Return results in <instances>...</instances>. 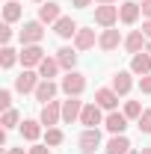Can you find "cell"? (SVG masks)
<instances>
[{"mask_svg":"<svg viewBox=\"0 0 151 154\" xmlns=\"http://www.w3.org/2000/svg\"><path fill=\"white\" fill-rule=\"evenodd\" d=\"M116 21H119V9H116L113 3H104V6L95 9V24H101V27H113Z\"/></svg>","mask_w":151,"mask_h":154,"instance_id":"4","label":"cell"},{"mask_svg":"<svg viewBox=\"0 0 151 154\" xmlns=\"http://www.w3.org/2000/svg\"><path fill=\"white\" fill-rule=\"evenodd\" d=\"M6 154H24V148H9Z\"/></svg>","mask_w":151,"mask_h":154,"instance_id":"38","label":"cell"},{"mask_svg":"<svg viewBox=\"0 0 151 154\" xmlns=\"http://www.w3.org/2000/svg\"><path fill=\"white\" fill-rule=\"evenodd\" d=\"M89 3H92V0H74V6H77V9H86Z\"/></svg>","mask_w":151,"mask_h":154,"instance_id":"37","label":"cell"},{"mask_svg":"<svg viewBox=\"0 0 151 154\" xmlns=\"http://www.w3.org/2000/svg\"><path fill=\"white\" fill-rule=\"evenodd\" d=\"M0 125H3V131L15 128V125H18V110H6V113H3V122H0Z\"/></svg>","mask_w":151,"mask_h":154,"instance_id":"29","label":"cell"},{"mask_svg":"<svg viewBox=\"0 0 151 154\" xmlns=\"http://www.w3.org/2000/svg\"><path fill=\"white\" fill-rule=\"evenodd\" d=\"M125 128H128V116L125 113H110L107 116V131H110V134L113 136H119V134H125Z\"/></svg>","mask_w":151,"mask_h":154,"instance_id":"14","label":"cell"},{"mask_svg":"<svg viewBox=\"0 0 151 154\" xmlns=\"http://www.w3.org/2000/svg\"><path fill=\"white\" fill-rule=\"evenodd\" d=\"M59 18H62V15H59V3L45 0V3L39 6V21H42V24H57Z\"/></svg>","mask_w":151,"mask_h":154,"instance_id":"7","label":"cell"},{"mask_svg":"<svg viewBox=\"0 0 151 154\" xmlns=\"http://www.w3.org/2000/svg\"><path fill=\"white\" fill-rule=\"evenodd\" d=\"M54 30H57V36H59V38H71V36H77V30H80V27H77L71 18H65V15H62V18L54 24Z\"/></svg>","mask_w":151,"mask_h":154,"instance_id":"17","label":"cell"},{"mask_svg":"<svg viewBox=\"0 0 151 154\" xmlns=\"http://www.w3.org/2000/svg\"><path fill=\"white\" fill-rule=\"evenodd\" d=\"M145 51H148V54H151V42H148V48H145Z\"/></svg>","mask_w":151,"mask_h":154,"instance_id":"41","label":"cell"},{"mask_svg":"<svg viewBox=\"0 0 151 154\" xmlns=\"http://www.w3.org/2000/svg\"><path fill=\"white\" fill-rule=\"evenodd\" d=\"M139 89H142L145 95H151V74H145L142 80H139Z\"/></svg>","mask_w":151,"mask_h":154,"instance_id":"33","label":"cell"},{"mask_svg":"<svg viewBox=\"0 0 151 154\" xmlns=\"http://www.w3.org/2000/svg\"><path fill=\"white\" fill-rule=\"evenodd\" d=\"M0 107H3V110H12V92H9V89L0 92Z\"/></svg>","mask_w":151,"mask_h":154,"instance_id":"31","label":"cell"},{"mask_svg":"<svg viewBox=\"0 0 151 154\" xmlns=\"http://www.w3.org/2000/svg\"><path fill=\"white\" fill-rule=\"evenodd\" d=\"M3 18H6V24L18 21V18H21V3H15V0H9V3L3 6Z\"/></svg>","mask_w":151,"mask_h":154,"instance_id":"25","label":"cell"},{"mask_svg":"<svg viewBox=\"0 0 151 154\" xmlns=\"http://www.w3.org/2000/svg\"><path fill=\"white\" fill-rule=\"evenodd\" d=\"M57 83H54V80H42V83H39L36 86V101H45V104H51V101H54V95H57Z\"/></svg>","mask_w":151,"mask_h":154,"instance_id":"15","label":"cell"},{"mask_svg":"<svg viewBox=\"0 0 151 154\" xmlns=\"http://www.w3.org/2000/svg\"><path fill=\"white\" fill-rule=\"evenodd\" d=\"M57 62L65 68V71H74V65H77V51H71V48H59V51H57Z\"/></svg>","mask_w":151,"mask_h":154,"instance_id":"18","label":"cell"},{"mask_svg":"<svg viewBox=\"0 0 151 154\" xmlns=\"http://www.w3.org/2000/svg\"><path fill=\"white\" fill-rule=\"evenodd\" d=\"M142 33H145V38H151V18L142 24Z\"/></svg>","mask_w":151,"mask_h":154,"instance_id":"36","label":"cell"},{"mask_svg":"<svg viewBox=\"0 0 151 154\" xmlns=\"http://www.w3.org/2000/svg\"><path fill=\"white\" fill-rule=\"evenodd\" d=\"M139 3H133V0H128V3H122L119 6V21L122 24H136V18H139Z\"/></svg>","mask_w":151,"mask_h":154,"instance_id":"9","label":"cell"},{"mask_svg":"<svg viewBox=\"0 0 151 154\" xmlns=\"http://www.w3.org/2000/svg\"><path fill=\"white\" fill-rule=\"evenodd\" d=\"M131 74H128V71H119V74L113 77V92L116 95H128V92H131Z\"/></svg>","mask_w":151,"mask_h":154,"instance_id":"23","label":"cell"},{"mask_svg":"<svg viewBox=\"0 0 151 154\" xmlns=\"http://www.w3.org/2000/svg\"><path fill=\"white\" fill-rule=\"evenodd\" d=\"M98 3H101V6H104V3H116V0H98Z\"/></svg>","mask_w":151,"mask_h":154,"instance_id":"39","label":"cell"},{"mask_svg":"<svg viewBox=\"0 0 151 154\" xmlns=\"http://www.w3.org/2000/svg\"><path fill=\"white\" fill-rule=\"evenodd\" d=\"M128 151H131V142H128V136H125V134L113 136V139L107 142V154H128Z\"/></svg>","mask_w":151,"mask_h":154,"instance_id":"20","label":"cell"},{"mask_svg":"<svg viewBox=\"0 0 151 154\" xmlns=\"http://www.w3.org/2000/svg\"><path fill=\"white\" fill-rule=\"evenodd\" d=\"M95 45V30H77L74 36V51H89Z\"/></svg>","mask_w":151,"mask_h":154,"instance_id":"21","label":"cell"},{"mask_svg":"<svg viewBox=\"0 0 151 154\" xmlns=\"http://www.w3.org/2000/svg\"><path fill=\"white\" fill-rule=\"evenodd\" d=\"M42 122H24L21 125V134H24V139H30V142H36L39 134H42V128H39Z\"/></svg>","mask_w":151,"mask_h":154,"instance_id":"24","label":"cell"},{"mask_svg":"<svg viewBox=\"0 0 151 154\" xmlns=\"http://www.w3.org/2000/svg\"><path fill=\"white\" fill-rule=\"evenodd\" d=\"M139 154H151V148H142V151H139Z\"/></svg>","mask_w":151,"mask_h":154,"instance_id":"40","label":"cell"},{"mask_svg":"<svg viewBox=\"0 0 151 154\" xmlns=\"http://www.w3.org/2000/svg\"><path fill=\"white\" fill-rule=\"evenodd\" d=\"M95 104H98L101 110H110V113H113L116 107H119V95H116L113 89H98V92H95Z\"/></svg>","mask_w":151,"mask_h":154,"instance_id":"8","label":"cell"},{"mask_svg":"<svg viewBox=\"0 0 151 154\" xmlns=\"http://www.w3.org/2000/svg\"><path fill=\"white\" fill-rule=\"evenodd\" d=\"M27 154H48V145H33Z\"/></svg>","mask_w":151,"mask_h":154,"instance_id":"35","label":"cell"},{"mask_svg":"<svg viewBox=\"0 0 151 154\" xmlns=\"http://www.w3.org/2000/svg\"><path fill=\"white\" fill-rule=\"evenodd\" d=\"M42 59H45V51L39 45H24V51H21V62L24 65H39Z\"/></svg>","mask_w":151,"mask_h":154,"instance_id":"13","label":"cell"},{"mask_svg":"<svg viewBox=\"0 0 151 154\" xmlns=\"http://www.w3.org/2000/svg\"><path fill=\"white\" fill-rule=\"evenodd\" d=\"M45 38V30H42V21H27L24 30H21V42L24 45H39Z\"/></svg>","mask_w":151,"mask_h":154,"instance_id":"2","label":"cell"},{"mask_svg":"<svg viewBox=\"0 0 151 154\" xmlns=\"http://www.w3.org/2000/svg\"><path fill=\"white\" fill-rule=\"evenodd\" d=\"M98 45H101V51H116V48L122 45V33L113 30V27H107V30L101 33V38H98Z\"/></svg>","mask_w":151,"mask_h":154,"instance_id":"10","label":"cell"},{"mask_svg":"<svg viewBox=\"0 0 151 154\" xmlns=\"http://www.w3.org/2000/svg\"><path fill=\"white\" fill-rule=\"evenodd\" d=\"M125 116H128V119H139V116H142V104H139V101H128V104H125Z\"/></svg>","mask_w":151,"mask_h":154,"instance_id":"27","label":"cell"},{"mask_svg":"<svg viewBox=\"0 0 151 154\" xmlns=\"http://www.w3.org/2000/svg\"><path fill=\"white\" fill-rule=\"evenodd\" d=\"M59 119H62V104H59V101H51V104H45V107H42V119H39L42 125L54 128Z\"/></svg>","mask_w":151,"mask_h":154,"instance_id":"5","label":"cell"},{"mask_svg":"<svg viewBox=\"0 0 151 154\" xmlns=\"http://www.w3.org/2000/svg\"><path fill=\"white\" fill-rule=\"evenodd\" d=\"M131 71L133 74H151V54L145 51V54H133V59H131Z\"/></svg>","mask_w":151,"mask_h":154,"instance_id":"11","label":"cell"},{"mask_svg":"<svg viewBox=\"0 0 151 154\" xmlns=\"http://www.w3.org/2000/svg\"><path fill=\"white\" fill-rule=\"evenodd\" d=\"M139 131L142 134H151V110H142V116H139Z\"/></svg>","mask_w":151,"mask_h":154,"instance_id":"30","label":"cell"},{"mask_svg":"<svg viewBox=\"0 0 151 154\" xmlns=\"http://www.w3.org/2000/svg\"><path fill=\"white\" fill-rule=\"evenodd\" d=\"M80 113H83V104L77 101V98H68V101H62V122H74V119H80Z\"/></svg>","mask_w":151,"mask_h":154,"instance_id":"12","label":"cell"},{"mask_svg":"<svg viewBox=\"0 0 151 154\" xmlns=\"http://www.w3.org/2000/svg\"><path fill=\"white\" fill-rule=\"evenodd\" d=\"M62 139H65V136H62L59 128H48V134H45V142H48V145H59Z\"/></svg>","mask_w":151,"mask_h":154,"instance_id":"28","label":"cell"},{"mask_svg":"<svg viewBox=\"0 0 151 154\" xmlns=\"http://www.w3.org/2000/svg\"><path fill=\"white\" fill-rule=\"evenodd\" d=\"M0 38H3V45H9V38H12V27H9V24L0 27Z\"/></svg>","mask_w":151,"mask_h":154,"instance_id":"32","label":"cell"},{"mask_svg":"<svg viewBox=\"0 0 151 154\" xmlns=\"http://www.w3.org/2000/svg\"><path fill=\"white\" fill-rule=\"evenodd\" d=\"M15 59H18V54H15L9 45L0 51V65H3V68H12V65H15Z\"/></svg>","mask_w":151,"mask_h":154,"instance_id":"26","label":"cell"},{"mask_svg":"<svg viewBox=\"0 0 151 154\" xmlns=\"http://www.w3.org/2000/svg\"><path fill=\"white\" fill-rule=\"evenodd\" d=\"M62 68L57 59H51V57H45L42 62H39V74H42V80H51V77H57V71Z\"/></svg>","mask_w":151,"mask_h":154,"instance_id":"22","label":"cell"},{"mask_svg":"<svg viewBox=\"0 0 151 154\" xmlns=\"http://www.w3.org/2000/svg\"><path fill=\"white\" fill-rule=\"evenodd\" d=\"M128 154H136V151H128Z\"/></svg>","mask_w":151,"mask_h":154,"instance_id":"43","label":"cell"},{"mask_svg":"<svg viewBox=\"0 0 151 154\" xmlns=\"http://www.w3.org/2000/svg\"><path fill=\"white\" fill-rule=\"evenodd\" d=\"M39 77H42V74H36V71H24L21 77H15V89L24 92V95H27V92H36V86L42 83Z\"/></svg>","mask_w":151,"mask_h":154,"instance_id":"6","label":"cell"},{"mask_svg":"<svg viewBox=\"0 0 151 154\" xmlns=\"http://www.w3.org/2000/svg\"><path fill=\"white\" fill-rule=\"evenodd\" d=\"M59 89L65 92L68 98H77L83 89H86V77L80 74V71H68V74L62 77V83H59Z\"/></svg>","mask_w":151,"mask_h":154,"instance_id":"1","label":"cell"},{"mask_svg":"<svg viewBox=\"0 0 151 154\" xmlns=\"http://www.w3.org/2000/svg\"><path fill=\"white\" fill-rule=\"evenodd\" d=\"M98 122H101V107H98V104H86V107H83V113H80V125L95 128Z\"/></svg>","mask_w":151,"mask_h":154,"instance_id":"16","label":"cell"},{"mask_svg":"<svg viewBox=\"0 0 151 154\" xmlns=\"http://www.w3.org/2000/svg\"><path fill=\"white\" fill-rule=\"evenodd\" d=\"M101 145V131L98 128H86L80 134V151L83 154H95V148Z\"/></svg>","mask_w":151,"mask_h":154,"instance_id":"3","label":"cell"},{"mask_svg":"<svg viewBox=\"0 0 151 154\" xmlns=\"http://www.w3.org/2000/svg\"><path fill=\"white\" fill-rule=\"evenodd\" d=\"M139 9H142V15H145V18H151V0H142V3H139Z\"/></svg>","mask_w":151,"mask_h":154,"instance_id":"34","label":"cell"},{"mask_svg":"<svg viewBox=\"0 0 151 154\" xmlns=\"http://www.w3.org/2000/svg\"><path fill=\"white\" fill-rule=\"evenodd\" d=\"M36 3H45V0H36Z\"/></svg>","mask_w":151,"mask_h":154,"instance_id":"42","label":"cell"},{"mask_svg":"<svg viewBox=\"0 0 151 154\" xmlns=\"http://www.w3.org/2000/svg\"><path fill=\"white\" fill-rule=\"evenodd\" d=\"M125 48H128L131 54H142V48H145V33H142V30H133L131 36L125 38Z\"/></svg>","mask_w":151,"mask_h":154,"instance_id":"19","label":"cell"}]
</instances>
